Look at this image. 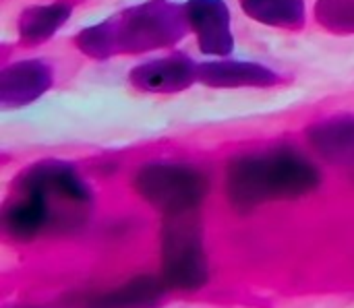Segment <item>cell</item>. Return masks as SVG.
I'll list each match as a JSON object with an SVG mask.
<instances>
[{"label": "cell", "instance_id": "obj_1", "mask_svg": "<svg viewBox=\"0 0 354 308\" xmlns=\"http://www.w3.org/2000/svg\"><path fill=\"white\" fill-rule=\"evenodd\" d=\"M93 197L77 170L64 162H39L25 170L2 211L10 238L31 240L41 232H71L89 218Z\"/></svg>", "mask_w": 354, "mask_h": 308}, {"label": "cell", "instance_id": "obj_13", "mask_svg": "<svg viewBox=\"0 0 354 308\" xmlns=\"http://www.w3.org/2000/svg\"><path fill=\"white\" fill-rule=\"evenodd\" d=\"M243 10L270 27L301 29L305 25V0H241Z\"/></svg>", "mask_w": 354, "mask_h": 308}, {"label": "cell", "instance_id": "obj_10", "mask_svg": "<svg viewBox=\"0 0 354 308\" xmlns=\"http://www.w3.org/2000/svg\"><path fill=\"white\" fill-rule=\"evenodd\" d=\"M307 137L324 160L338 166L354 164V118H334L313 124Z\"/></svg>", "mask_w": 354, "mask_h": 308}, {"label": "cell", "instance_id": "obj_3", "mask_svg": "<svg viewBox=\"0 0 354 308\" xmlns=\"http://www.w3.org/2000/svg\"><path fill=\"white\" fill-rule=\"evenodd\" d=\"M319 182L315 164L303 153L282 147L232 160L226 172V195L236 209L249 211L268 201L305 197Z\"/></svg>", "mask_w": 354, "mask_h": 308}, {"label": "cell", "instance_id": "obj_12", "mask_svg": "<svg viewBox=\"0 0 354 308\" xmlns=\"http://www.w3.org/2000/svg\"><path fill=\"white\" fill-rule=\"evenodd\" d=\"M71 12H73L71 2L29 6L27 10H23L19 19V35L29 46L41 44L50 39L66 23Z\"/></svg>", "mask_w": 354, "mask_h": 308}, {"label": "cell", "instance_id": "obj_6", "mask_svg": "<svg viewBox=\"0 0 354 308\" xmlns=\"http://www.w3.org/2000/svg\"><path fill=\"white\" fill-rule=\"evenodd\" d=\"M185 10L203 54L228 56L232 52L234 37L230 29V12L224 0H189Z\"/></svg>", "mask_w": 354, "mask_h": 308}, {"label": "cell", "instance_id": "obj_7", "mask_svg": "<svg viewBox=\"0 0 354 308\" xmlns=\"http://www.w3.org/2000/svg\"><path fill=\"white\" fill-rule=\"evenodd\" d=\"M197 79V64L187 54H172L149 60L131 70V85L145 93H176Z\"/></svg>", "mask_w": 354, "mask_h": 308}, {"label": "cell", "instance_id": "obj_11", "mask_svg": "<svg viewBox=\"0 0 354 308\" xmlns=\"http://www.w3.org/2000/svg\"><path fill=\"white\" fill-rule=\"evenodd\" d=\"M166 292V284L151 276H139L124 286L87 300L85 308H156Z\"/></svg>", "mask_w": 354, "mask_h": 308}, {"label": "cell", "instance_id": "obj_2", "mask_svg": "<svg viewBox=\"0 0 354 308\" xmlns=\"http://www.w3.org/2000/svg\"><path fill=\"white\" fill-rule=\"evenodd\" d=\"M185 6L151 0L129 6L110 19L77 33L75 44L91 58L106 60L120 54H143L168 48L189 33Z\"/></svg>", "mask_w": 354, "mask_h": 308}, {"label": "cell", "instance_id": "obj_14", "mask_svg": "<svg viewBox=\"0 0 354 308\" xmlns=\"http://www.w3.org/2000/svg\"><path fill=\"white\" fill-rule=\"evenodd\" d=\"M317 21L336 33H354V0H319Z\"/></svg>", "mask_w": 354, "mask_h": 308}, {"label": "cell", "instance_id": "obj_5", "mask_svg": "<svg viewBox=\"0 0 354 308\" xmlns=\"http://www.w3.org/2000/svg\"><path fill=\"white\" fill-rule=\"evenodd\" d=\"M137 195L162 211L164 215H178L195 211L209 191L203 172L183 164H147L133 180Z\"/></svg>", "mask_w": 354, "mask_h": 308}, {"label": "cell", "instance_id": "obj_4", "mask_svg": "<svg viewBox=\"0 0 354 308\" xmlns=\"http://www.w3.org/2000/svg\"><path fill=\"white\" fill-rule=\"evenodd\" d=\"M162 282L174 290H199L207 282V257L195 211L166 215L164 220Z\"/></svg>", "mask_w": 354, "mask_h": 308}, {"label": "cell", "instance_id": "obj_9", "mask_svg": "<svg viewBox=\"0 0 354 308\" xmlns=\"http://www.w3.org/2000/svg\"><path fill=\"white\" fill-rule=\"evenodd\" d=\"M197 79L209 87H270L280 81V77L255 62L236 60H214L197 64Z\"/></svg>", "mask_w": 354, "mask_h": 308}, {"label": "cell", "instance_id": "obj_8", "mask_svg": "<svg viewBox=\"0 0 354 308\" xmlns=\"http://www.w3.org/2000/svg\"><path fill=\"white\" fill-rule=\"evenodd\" d=\"M52 87V68L41 60H21L0 75V104L21 108L35 102Z\"/></svg>", "mask_w": 354, "mask_h": 308}]
</instances>
